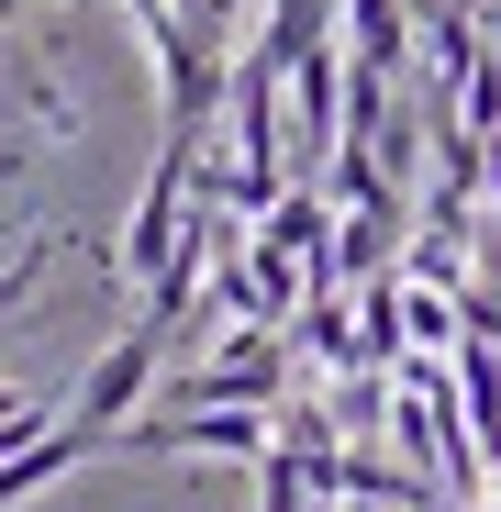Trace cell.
Instances as JSON below:
<instances>
[{
    "label": "cell",
    "mask_w": 501,
    "mask_h": 512,
    "mask_svg": "<svg viewBox=\"0 0 501 512\" xmlns=\"http://www.w3.org/2000/svg\"><path fill=\"white\" fill-rule=\"evenodd\" d=\"M212 401H268V412L290 401V346H279V323H245V334H223L201 368L167 379V412H212Z\"/></svg>",
    "instance_id": "obj_1"
},
{
    "label": "cell",
    "mask_w": 501,
    "mask_h": 512,
    "mask_svg": "<svg viewBox=\"0 0 501 512\" xmlns=\"http://www.w3.org/2000/svg\"><path fill=\"white\" fill-rule=\"evenodd\" d=\"M156 357H167V323H156V312H134L112 346L90 357V379H78V401H67V412L90 423V435H123V423H134V401L156 390Z\"/></svg>",
    "instance_id": "obj_2"
},
{
    "label": "cell",
    "mask_w": 501,
    "mask_h": 512,
    "mask_svg": "<svg viewBox=\"0 0 501 512\" xmlns=\"http://www.w3.org/2000/svg\"><path fill=\"white\" fill-rule=\"evenodd\" d=\"M412 0H346V45H357V67H390L401 78V56H412Z\"/></svg>",
    "instance_id": "obj_3"
},
{
    "label": "cell",
    "mask_w": 501,
    "mask_h": 512,
    "mask_svg": "<svg viewBox=\"0 0 501 512\" xmlns=\"http://www.w3.org/2000/svg\"><path fill=\"white\" fill-rule=\"evenodd\" d=\"M12 90H23V123H34V134H78V101L45 78V56H34V45H12Z\"/></svg>",
    "instance_id": "obj_4"
},
{
    "label": "cell",
    "mask_w": 501,
    "mask_h": 512,
    "mask_svg": "<svg viewBox=\"0 0 501 512\" xmlns=\"http://www.w3.org/2000/svg\"><path fill=\"white\" fill-rule=\"evenodd\" d=\"M457 90H468V112H457V123H468V134H490V145H501V56H479V67H468V78H457Z\"/></svg>",
    "instance_id": "obj_5"
},
{
    "label": "cell",
    "mask_w": 501,
    "mask_h": 512,
    "mask_svg": "<svg viewBox=\"0 0 501 512\" xmlns=\"http://www.w3.org/2000/svg\"><path fill=\"white\" fill-rule=\"evenodd\" d=\"M23 12H45V0H23Z\"/></svg>",
    "instance_id": "obj_6"
}]
</instances>
